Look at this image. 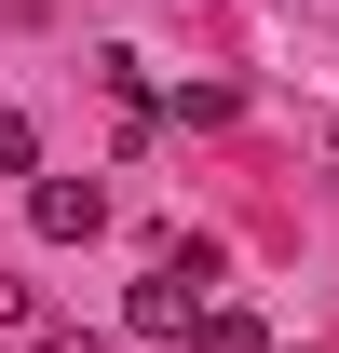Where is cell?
<instances>
[{
	"label": "cell",
	"mask_w": 339,
	"mask_h": 353,
	"mask_svg": "<svg viewBox=\"0 0 339 353\" xmlns=\"http://www.w3.org/2000/svg\"><path fill=\"white\" fill-rule=\"evenodd\" d=\"M204 285H217V272H163V259H150V272H136V299H123V340H204Z\"/></svg>",
	"instance_id": "1"
},
{
	"label": "cell",
	"mask_w": 339,
	"mask_h": 353,
	"mask_svg": "<svg viewBox=\"0 0 339 353\" xmlns=\"http://www.w3.org/2000/svg\"><path fill=\"white\" fill-rule=\"evenodd\" d=\"M28 231H41V245H95V231H109V190H95V176H41V190H28Z\"/></svg>",
	"instance_id": "2"
},
{
	"label": "cell",
	"mask_w": 339,
	"mask_h": 353,
	"mask_svg": "<svg viewBox=\"0 0 339 353\" xmlns=\"http://www.w3.org/2000/svg\"><path fill=\"white\" fill-rule=\"evenodd\" d=\"M190 353H271V326H258V312H231V299H217V312H204V340H190Z\"/></svg>",
	"instance_id": "3"
},
{
	"label": "cell",
	"mask_w": 339,
	"mask_h": 353,
	"mask_svg": "<svg viewBox=\"0 0 339 353\" xmlns=\"http://www.w3.org/2000/svg\"><path fill=\"white\" fill-rule=\"evenodd\" d=\"M0 176H28V190H41V123H28V109H0Z\"/></svg>",
	"instance_id": "4"
},
{
	"label": "cell",
	"mask_w": 339,
	"mask_h": 353,
	"mask_svg": "<svg viewBox=\"0 0 339 353\" xmlns=\"http://www.w3.org/2000/svg\"><path fill=\"white\" fill-rule=\"evenodd\" d=\"M0 326H41V299H28V285H14V272H0Z\"/></svg>",
	"instance_id": "5"
},
{
	"label": "cell",
	"mask_w": 339,
	"mask_h": 353,
	"mask_svg": "<svg viewBox=\"0 0 339 353\" xmlns=\"http://www.w3.org/2000/svg\"><path fill=\"white\" fill-rule=\"evenodd\" d=\"M41 353H123V340H82V326H54V340H41Z\"/></svg>",
	"instance_id": "6"
},
{
	"label": "cell",
	"mask_w": 339,
	"mask_h": 353,
	"mask_svg": "<svg viewBox=\"0 0 339 353\" xmlns=\"http://www.w3.org/2000/svg\"><path fill=\"white\" fill-rule=\"evenodd\" d=\"M326 150H339V136H326Z\"/></svg>",
	"instance_id": "7"
}]
</instances>
